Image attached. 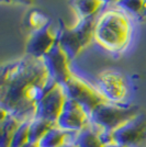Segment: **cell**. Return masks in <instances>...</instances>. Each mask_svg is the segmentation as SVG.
<instances>
[{
    "label": "cell",
    "instance_id": "cell-1",
    "mask_svg": "<svg viewBox=\"0 0 146 147\" xmlns=\"http://www.w3.org/2000/svg\"><path fill=\"white\" fill-rule=\"evenodd\" d=\"M56 85L43 58L25 54L1 68V109L21 122L31 121L39 102Z\"/></svg>",
    "mask_w": 146,
    "mask_h": 147
},
{
    "label": "cell",
    "instance_id": "cell-2",
    "mask_svg": "<svg viewBox=\"0 0 146 147\" xmlns=\"http://www.w3.org/2000/svg\"><path fill=\"white\" fill-rule=\"evenodd\" d=\"M131 34L130 14L119 7L98 13L93 40L102 49L111 53H120L126 49L131 41Z\"/></svg>",
    "mask_w": 146,
    "mask_h": 147
},
{
    "label": "cell",
    "instance_id": "cell-3",
    "mask_svg": "<svg viewBox=\"0 0 146 147\" xmlns=\"http://www.w3.org/2000/svg\"><path fill=\"white\" fill-rule=\"evenodd\" d=\"M98 14L79 19L73 28H68L63 22H59V28L56 32L57 43L72 61L79 55L82 49L87 47L95 37V26Z\"/></svg>",
    "mask_w": 146,
    "mask_h": 147
},
{
    "label": "cell",
    "instance_id": "cell-4",
    "mask_svg": "<svg viewBox=\"0 0 146 147\" xmlns=\"http://www.w3.org/2000/svg\"><path fill=\"white\" fill-rule=\"evenodd\" d=\"M140 113L135 105L112 103L104 101L90 113V124L98 129L116 131Z\"/></svg>",
    "mask_w": 146,
    "mask_h": 147
},
{
    "label": "cell",
    "instance_id": "cell-5",
    "mask_svg": "<svg viewBox=\"0 0 146 147\" xmlns=\"http://www.w3.org/2000/svg\"><path fill=\"white\" fill-rule=\"evenodd\" d=\"M64 89L67 98L76 101L89 115L99 104L105 101L95 85L88 84L74 74L70 79L64 85Z\"/></svg>",
    "mask_w": 146,
    "mask_h": 147
},
{
    "label": "cell",
    "instance_id": "cell-6",
    "mask_svg": "<svg viewBox=\"0 0 146 147\" xmlns=\"http://www.w3.org/2000/svg\"><path fill=\"white\" fill-rule=\"evenodd\" d=\"M95 87L105 101L124 104L128 94V84L123 75L116 70H103L96 78Z\"/></svg>",
    "mask_w": 146,
    "mask_h": 147
},
{
    "label": "cell",
    "instance_id": "cell-7",
    "mask_svg": "<svg viewBox=\"0 0 146 147\" xmlns=\"http://www.w3.org/2000/svg\"><path fill=\"white\" fill-rule=\"evenodd\" d=\"M43 61L51 78L56 84L64 86L73 76L69 66L70 59L57 42L49 49V53L43 57Z\"/></svg>",
    "mask_w": 146,
    "mask_h": 147
},
{
    "label": "cell",
    "instance_id": "cell-8",
    "mask_svg": "<svg viewBox=\"0 0 146 147\" xmlns=\"http://www.w3.org/2000/svg\"><path fill=\"white\" fill-rule=\"evenodd\" d=\"M90 124L89 114L79 104L67 98L64 108L56 121V126L66 132H80Z\"/></svg>",
    "mask_w": 146,
    "mask_h": 147
},
{
    "label": "cell",
    "instance_id": "cell-9",
    "mask_svg": "<svg viewBox=\"0 0 146 147\" xmlns=\"http://www.w3.org/2000/svg\"><path fill=\"white\" fill-rule=\"evenodd\" d=\"M66 100L67 96L65 89H64V86L57 84L39 102L34 117L43 119V120H46V121H49V122H53L56 124V121L61 114Z\"/></svg>",
    "mask_w": 146,
    "mask_h": 147
},
{
    "label": "cell",
    "instance_id": "cell-10",
    "mask_svg": "<svg viewBox=\"0 0 146 147\" xmlns=\"http://www.w3.org/2000/svg\"><path fill=\"white\" fill-rule=\"evenodd\" d=\"M146 132V115L139 113L136 117L113 131L114 142L124 146L133 147L144 137Z\"/></svg>",
    "mask_w": 146,
    "mask_h": 147
},
{
    "label": "cell",
    "instance_id": "cell-11",
    "mask_svg": "<svg viewBox=\"0 0 146 147\" xmlns=\"http://www.w3.org/2000/svg\"><path fill=\"white\" fill-rule=\"evenodd\" d=\"M57 42L56 33L52 30V24L41 30L31 32L26 42V55L43 58Z\"/></svg>",
    "mask_w": 146,
    "mask_h": 147
},
{
    "label": "cell",
    "instance_id": "cell-12",
    "mask_svg": "<svg viewBox=\"0 0 146 147\" xmlns=\"http://www.w3.org/2000/svg\"><path fill=\"white\" fill-rule=\"evenodd\" d=\"M75 132H66L58 126H53L37 143L39 147H61L65 143H74Z\"/></svg>",
    "mask_w": 146,
    "mask_h": 147
},
{
    "label": "cell",
    "instance_id": "cell-13",
    "mask_svg": "<svg viewBox=\"0 0 146 147\" xmlns=\"http://www.w3.org/2000/svg\"><path fill=\"white\" fill-rule=\"evenodd\" d=\"M74 143L78 147H104L99 137L97 129L91 124L80 132H77Z\"/></svg>",
    "mask_w": 146,
    "mask_h": 147
},
{
    "label": "cell",
    "instance_id": "cell-14",
    "mask_svg": "<svg viewBox=\"0 0 146 147\" xmlns=\"http://www.w3.org/2000/svg\"><path fill=\"white\" fill-rule=\"evenodd\" d=\"M69 5L79 19L98 14L102 6L99 0H69Z\"/></svg>",
    "mask_w": 146,
    "mask_h": 147
},
{
    "label": "cell",
    "instance_id": "cell-15",
    "mask_svg": "<svg viewBox=\"0 0 146 147\" xmlns=\"http://www.w3.org/2000/svg\"><path fill=\"white\" fill-rule=\"evenodd\" d=\"M21 121H19L16 117L11 115L10 113L8 117L1 121V140H0V146L1 147H10L11 142L14 136L16 131L18 129Z\"/></svg>",
    "mask_w": 146,
    "mask_h": 147
},
{
    "label": "cell",
    "instance_id": "cell-16",
    "mask_svg": "<svg viewBox=\"0 0 146 147\" xmlns=\"http://www.w3.org/2000/svg\"><path fill=\"white\" fill-rule=\"evenodd\" d=\"M55 125H56L55 123L43 120V119H39V117L32 119L29 125V142L37 144L43 136L46 134V132Z\"/></svg>",
    "mask_w": 146,
    "mask_h": 147
},
{
    "label": "cell",
    "instance_id": "cell-17",
    "mask_svg": "<svg viewBox=\"0 0 146 147\" xmlns=\"http://www.w3.org/2000/svg\"><path fill=\"white\" fill-rule=\"evenodd\" d=\"M25 24L32 32L41 30L51 24V20L44 12L40 10H31L25 18Z\"/></svg>",
    "mask_w": 146,
    "mask_h": 147
},
{
    "label": "cell",
    "instance_id": "cell-18",
    "mask_svg": "<svg viewBox=\"0 0 146 147\" xmlns=\"http://www.w3.org/2000/svg\"><path fill=\"white\" fill-rule=\"evenodd\" d=\"M29 125L30 121L21 122L18 129L14 133L10 147H22L29 143Z\"/></svg>",
    "mask_w": 146,
    "mask_h": 147
},
{
    "label": "cell",
    "instance_id": "cell-19",
    "mask_svg": "<svg viewBox=\"0 0 146 147\" xmlns=\"http://www.w3.org/2000/svg\"><path fill=\"white\" fill-rule=\"evenodd\" d=\"M116 7H119L130 16L141 17L144 8V0H120Z\"/></svg>",
    "mask_w": 146,
    "mask_h": 147
},
{
    "label": "cell",
    "instance_id": "cell-20",
    "mask_svg": "<svg viewBox=\"0 0 146 147\" xmlns=\"http://www.w3.org/2000/svg\"><path fill=\"white\" fill-rule=\"evenodd\" d=\"M10 3H20L23 6H31L34 3V0H10Z\"/></svg>",
    "mask_w": 146,
    "mask_h": 147
},
{
    "label": "cell",
    "instance_id": "cell-21",
    "mask_svg": "<svg viewBox=\"0 0 146 147\" xmlns=\"http://www.w3.org/2000/svg\"><path fill=\"white\" fill-rule=\"evenodd\" d=\"M120 0H99L102 6H116Z\"/></svg>",
    "mask_w": 146,
    "mask_h": 147
},
{
    "label": "cell",
    "instance_id": "cell-22",
    "mask_svg": "<svg viewBox=\"0 0 146 147\" xmlns=\"http://www.w3.org/2000/svg\"><path fill=\"white\" fill-rule=\"evenodd\" d=\"M140 18H142V19L146 18V0H144V8H143V12H142Z\"/></svg>",
    "mask_w": 146,
    "mask_h": 147
},
{
    "label": "cell",
    "instance_id": "cell-23",
    "mask_svg": "<svg viewBox=\"0 0 146 147\" xmlns=\"http://www.w3.org/2000/svg\"><path fill=\"white\" fill-rule=\"evenodd\" d=\"M104 147H128V146H124V145L118 144V143H112V144H110V145H105Z\"/></svg>",
    "mask_w": 146,
    "mask_h": 147
},
{
    "label": "cell",
    "instance_id": "cell-24",
    "mask_svg": "<svg viewBox=\"0 0 146 147\" xmlns=\"http://www.w3.org/2000/svg\"><path fill=\"white\" fill-rule=\"evenodd\" d=\"M61 147H78L75 143H65L64 145H62Z\"/></svg>",
    "mask_w": 146,
    "mask_h": 147
},
{
    "label": "cell",
    "instance_id": "cell-25",
    "mask_svg": "<svg viewBox=\"0 0 146 147\" xmlns=\"http://www.w3.org/2000/svg\"><path fill=\"white\" fill-rule=\"evenodd\" d=\"M22 147H39V145L37 144H34V143H28V144H25L24 146H22Z\"/></svg>",
    "mask_w": 146,
    "mask_h": 147
},
{
    "label": "cell",
    "instance_id": "cell-26",
    "mask_svg": "<svg viewBox=\"0 0 146 147\" xmlns=\"http://www.w3.org/2000/svg\"><path fill=\"white\" fill-rule=\"evenodd\" d=\"M2 3H10V0H1Z\"/></svg>",
    "mask_w": 146,
    "mask_h": 147
}]
</instances>
